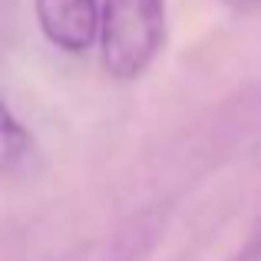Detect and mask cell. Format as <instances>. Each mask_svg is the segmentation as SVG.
<instances>
[{
	"label": "cell",
	"mask_w": 261,
	"mask_h": 261,
	"mask_svg": "<svg viewBox=\"0 0 261 261\" xmlns=\"http://www.w3.org/2000/svg\"><path fill=\"white\" fill-rule=\"evenodd\" d=\"M166 40V0H102L99 53L113 80H136Z\"/></svg>",
	"instance_id": "1"
},
{
	"label": "cell",
	"mask_w": 261,
	"mask_h": 261,
	"mask_svg": "<svg viewBox=\"0 0 261 261\" xmlns=\"http://www.w3.org/2000/svg\"><path fill=\"white\" fill-rule=\"evenodd\" d=\"M33 13H37L43 37L66 53H86L99 40V0H33Z\"/></svg>",
	"instance_id": "2"
},
{
	"label": "cell",
	"mask_w": 261,
	"mask_h": 261,
	"mask_svg": "<svg viewBox=\"0 0 261 261\" xmlns=\"http://www.w3.org/2000/svg\"><path fill=\"white\" fill-rule=\"evenodd\" d=\"M166 215L162 212H139L136 218L122 222L116 231L86 242L83 248L70 251V255L57 258V261H142L152 251V245L159 242Z\"/></svg>",
	"instance_id": "3"
},
{
	"label": "cell",
	"mask_w": 261,
	"mask_h": 261,
	"mask_svg": "<svg viewBox=\"0 0 261 261\" xmlns=\"http://www.w3.org/2000/svg\"><path fill=\"white\" fill-rule=\"evenodd\" d=\"M33 162H37V142L17 122L10 106H4V172H30Z\"/></svg>",
	"instance_id": "4"
},
{
	"label": "cell",
	"mask_w": 261,
	"mask_h": 261,
	"mask_svg": "<svg viewBox=\"0 0 261 261\" xmlns=\"http://www.w3.org/2000/svg\"><path fill=\"white\" fill-rule=\"evenodd\" d=\"M231 261H261V222L255 225V231L248 235V242L242 245V251H238Z\"/></svg>",
	"instance_id": "5"
},
{
	"label": "cell",
	"mask_w": 261,
	"mask_h": 261,
	"mask_svg": "<svg viewBox=\"0 0 261 261\" xmlns=\"http://www.w3.org/2000/svg\"><path fill=\"white\" fill-rule=\"evenodd\" d=\"M228 4H255V0H228Z\"/></svg>",
	"instance_id": "6"
}]
</instances>
